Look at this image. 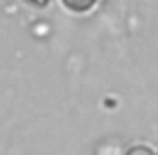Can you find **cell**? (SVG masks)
<instances>
[{
	"label": "cell",
	"mask_w": 158,
	"mask_h": 155,
	"mask_svg": "<svg viewBox=\"0 0 158 155\" xmlns=\"http://www.w3.org/2000/svg\"><path fill=\"white\" fill-rule=\"evenodd\" d=\"M61 2L69 10H73V12H85V10H89L98 0H61Z\"/></svg>",
	"instance_id": "cell-1"
},
{
	"label": "cell",
	"mask_w": 158,
	"mask_h": 155,
	"mask_svg": "<svg viewBox=\"0 0 158 155\" xmlns=\"http://www.w3.org/2000/svg\"><path fill=\"white\" fill-rule=\"evenodd\" d=\"M126 155H156V153L146 145H136V147H130Z\"/></svg>",
	"instance_id": "cell-2"
},
{
	"label": "cell",
	"mask_w": 158,
	"mask_h": 155,
	"mask_svg": "<svg viewBox=\"0 0 158 155\" xmlns=\"http://www.w3.org/2000/svg\"><path fill=\"white\" fill-rule=\"evenodd\" d=\"M27 2H31V4H35V6H47L49 4V0H27Z\"/></svg>",
	"instance_id": "cell-3"
}]
</instances>
